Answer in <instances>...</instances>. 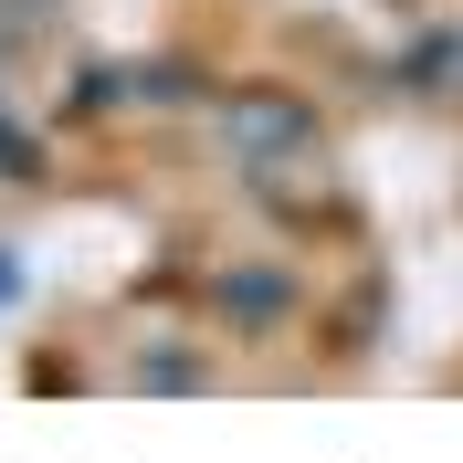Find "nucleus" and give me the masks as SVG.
<instances>
[{
	"label": "nucleus",
	"mask_w": 463,
	"mask_h": 463,
	"mask_svg": "<svg viewBox=\"0 0 463 463\" xmlns=\"http://www.w3.org/2000/svg\"><path fill=\"white\" fill-rule=\"evenodd\" d=\"M242 137L253 147H295L306 137V106H242Z\"/></svg>",
	"instance_id": "1"
},
{
	"label": "nucleus",
	"mask_w": 463,
	"mask_h": 463,
	"mask_svg": "<svg viewBox=\"0 0 463 463\" xmlns=\"http://www.w3.org/2000/svg\"><path fill=\"white\" fill-rule=\"evenodd\" d=\"M222 306H232V317H274V306H285V285H274V274H242V285H232V274H222Z\"/></svg>",
	"instance_id": "2"
}]
</instances>
